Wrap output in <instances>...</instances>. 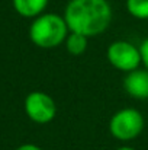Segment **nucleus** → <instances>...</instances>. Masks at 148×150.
Wrapping results in <instances>:
<instances>
[{"instance_id":"1","label":"nucleus","mask_w":148,"mask_h":150,"mask_svg":"<svg viewBox=\"0 0 148 150\" xmlns=\"http://www.w3.org/2000/svg\"><path fill=\"white\" fill-rule=\"evenodd\" d=\"M70 32L86 37L103 34L112 22V6L107 0H70L64 9Z\"/></svg>"},{"instance_id":"2","label":"nucleus","mask_w":148,"mask_h":150,"mask_svg":"<svg viewBox=\"0 0 148 150\" xmlns=\"http://www.w3.org/2000/svg\"><path fill=\"white\" fill-rule=\"evenodd\" d=\"M68 31L64 16L57 13H42L34 18V22L29 26V38L34 45L49 50L64 44L70 34Z\"/></svg>"},{"instance_id":"3","label":"nucleus","mask_w":148,"mask_h":150,"mask_svg":"<svg viewBox=\"0 0 148 150\" xmlns=\"http://www.w3.org/2000/svg\"><path fill=\"white\" fill-rule=\"evenodd\" d=\"M144 125V117L138 109L123 108L112 115L109 121V131L112 137L119 142H131L142 133Z\"/></svg>"},{"instance_id":"4","label":"nucleus","mask_w":148,"mask_h":150,"mask_svg":"<svg viewBox=\"0 0 148 150\" xmlns=\"http://www.w3.org/2000/svg\"><path fill=\"white\" fill-rule=\"evenodd\" d=\"M106 55H107V60L112 64V67H115L116 70H121L123 73H129V71L138 69L140 64L142 63L140 48L135 47L134 44H131L128 41H122V40L112 42L107 47Z\"/></svg>"},{"instance_id":"5","label":"nucleus","mask_w":148,"mask_h":150,"mask_svg":"<svg viewBox=\"0 0 148 150\" xmlns=\"http://www.w3.org/2000/svg\"><path fill=\"white\" fill-rule=\"evenodd\" d=\"M25 112L31 121L36 124H48L57 115V105L48 93L34 91L25 99Z\"/></svg>"},{"instance_id":"6","label":"nucleus","mask_w":148,"mask_h":150,"mask_svg":"<svg viewBox=\"0 0 148 150\" xmlns=\"http://www.w3.org/2000/svg\"><path fill=\"white\" fill-rule=\"evenodd\" d=\"M125 92L134 99H148V70L135 69L123 79Z\"/></svg>"},{"instance_id":"7","label":"nucleus","mask_w":148,"mask_h":150,"mask_svg":"<svg viewBox=\"0 0 148 150\" xmlns=\"http://www.w3.org/2000/svg\"><path fill=\"white\" fill-rule=\"evenodd\" d=\"M15 10L23 18H36L44 13L48 0H12Z\"/></svg>"},{"instance_id":"8","label":"nucleus","mask_w":148,"mask_h":150,"mask_svg":"<svg viewBox=\"0 0 148 150\" xmlns=\"http://www.w3.org/2000/svg\"><path fill=\"white\" fill-rule=\"evenodd\" d=\"M87 41L89 37L77 34V32H70L68 37L65 38V50L68 51L71 55H83L87 50Z\"/></svg>"},{"instance_id":"9","label":"nucleus","mask_w":148,"mask_h":150,"mask_svg":"<svg viewBox=\"0 0 148 150\" xmlns=\"http://www.w3.org/2000/svg\"><path fill=\"white\" fill-rule=\"evenodd\" d=\"M126 10L137 19H148V0H126Z\"/></svg>"},{"instance_id":"10","label":"nucleus","mask_w":148,"mask_h":150,"mask_svg":"<svg viewBox=\"0 0 148 150\" xmlns=\"http://www.w3.org/2000/svg\"><path fill=\"white\" fill-rule=\"evenodd\" d=\"M140 52H141V60H142V64L145 66V69L148 70V38H145L141 45H140Z\"/></svg>"},{"instance_id":"11","label":"nucleus","mask_w":148,"mask_h":150,"mask_svg":"<svg viewBox=\"0 0 148 150\" xmlns=\"http://www.w3.org/2000/svg\"><path fill=\"white\" fill-rule=\"evenodd\" d=\"M16 150H42L39 146H36V144H32V143H26V144H22V146H19Z\"/></svg>"},{"instance_id":"12","label":"nucleus","mask_w":148,"mask_h":150,"mask_svg":"<svg viewBox=\"0 0 148 150\" xmlns=\"http://www.w3.org/2000/svg\"><path fill=\"white\" fill-rule=\"evenodd\" d=\"M116 150H135V149H132L129 146H122V147H119V149H116Z\"/></svg>"}]
</instances>
